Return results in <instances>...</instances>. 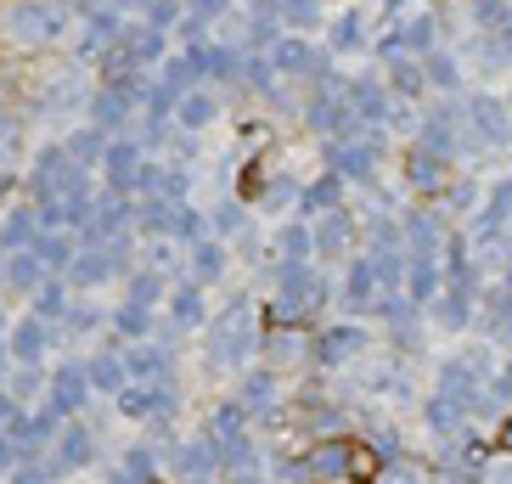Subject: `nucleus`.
<instances>
[{"label":"nucleus","instance_id":"nucleus-1","mask_svg":"<svg viewBox=\"0 0 512 484\" xmlns=\"http://www.w3.org/2000/svg\"><path fill=\"white\" fill-rule=\"evenodd\" d=\"M501 445H507V451H512V428H507V439H501Z\"/></svg>","mask_w":512,"mask_h":484}]
</instances>
